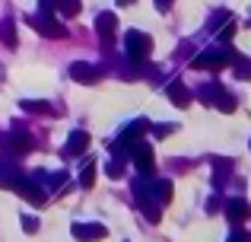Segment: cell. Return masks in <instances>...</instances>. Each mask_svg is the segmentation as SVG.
Here are the masks:
<instances>
[{
    "label": "cell",
    "instance_id": "cell-23",
    "mask_svg": "<svg viewBox=\"0 0 251 242\" xmlns=\"http://www.w3.org/2000/svg\"><path fill=\"white\" fill-rule=\"evenodd\" d=\"M105 175H108V179H121V175H124V162L121 160H111L108 166H105Z\"/></svg>",
    "mask_w": 251,
    "mask_h": 242
},
{
    "label": "cell",
    "instance_id": "cell-20",
    "mask_svg": "<svg viewBox=\"0 0 251 242\" xmlns=\"http://www.w3.org/2000/svg\"><path fill=\"white\" fill-rule=\"evenodd\" d=\"M232 70H235V77H239V80H251V61H248V57H235V61H232Z\"/></svg>",
    "mask_w": 251,
    "mask_h": 242
},
{
    "label": "cell",
    "instance_id": "cell-30",
    "mask_svg": "<svg viewBox=\"0 0 251 242\" xmlns=\"http://www.w3.org/2000/svg\"><path fill=\"white\" fill-rule=\"evenodd\" d=\"M130 3H134V0H118V6H130Z\"/></svg>",
    "mask_w": 251,
    "mask_h": 242
},
{
    "label": "cell",
    "instance_id": "cell-5",
    "mask_svg": "<svg viewBox=\"0 0 251 242\" xmlns=\"http://www.w3.org/2000/svg\"><path fill=\"white\" fill-rule=\"evenodd\" d=\"M0 147H3L6 153H29V150H32V137H29V131H25V128L13 124V134L3 137Z\"/></svg>",
    "mask_w": 251,
    "mask_h": 242
},
{
    "label": "cell",
    "instance_id": "cell-2",
    "mask_svg": "<svg viewBox=\"0 0 251 242\" xmlns=\"http://www.w3.org/2000/svg\"><path fill=\"white\" fill-rule=\"evenodd\" d=\"M29 26L35 32H42V35H48V38H67V26L64 23H57L51 13H38V16H29Z\"/></svg>",
    "mask_w": 251,
    "mask_h": 242
},
{
    "label": "cell",
    "instance_id": "cell-24",
    "mask_svg": "<svg viewBox=\"0 0 251 242\" xmlns=\"http://www.w3.org/2000/svg\"><path fill=\"white\" fill-rule=\"evenodd\" d=\"M172 131H175V124H156L153 134H156V137H166V134H172Z\"/></svg>",
    "mask_w": 251,
    "mask_h": 242
},
{
    "label": "cell",
    "instance_id": "cell-13",
    "mask_svg": "<svg viewBox=\"0 0 251 242\" xmlns=\"http://www.w3.org/2000/svg\"><path fill=\"white\" fill-rule=\"evenodd\" d=\"M251 214V207H248V201H242V198H235V201H226V217L232 220V223H242Z\"/></svg>",
    "mask_w": 251,
    "mask_h": 242
},
{
    "label": "cell",
    "instance_id": "cell-12",
    "mask_svg": "<svg viewBox=\"0 0 251 242\" xmlns=\"http://www.w3.org/2000/svg\"><path fill=\"white\" fill-rule=\"evenodd\" d=\"M19 179H23V172H19V166L13 160L0 162V188H16Z\"/></svg>",
    "mask_w": 251,
    "mask_h": 242
},
{
    "label": "cell",
    "instance_id": "cell-15",
    "mask_svg": "<svg viewBox=\"0 0 251 242\" xmlns=\"http://www.w3.org/2000/svg\"><path fill=\"white\" fill-rule=\"evenodd\" d=\"M150 198H156L159 204H169V201H172V182L159 179L156 185H150Z\"/></svg>",
    "mask_w": 251,
    "mask_h": 242
},
{
    "label": "cell",
    "instance_id": "cell-19",
    "mask_svg": "<svg viewBox=\"0 0 251 242\" xmlns=\"http://www.w3.org/2000/svg\"><path fill=\"white\" fill-rule=\"evenodd\" d=\"M80 10H83L80 0H57V13H61V16H76Z\"/></svg>",
    "mask_w": 251,
    "mask_h": 242
},
{
    "label": "cell",
    "instance_id": "cell-26",
    "mask_svg": "<svg viewBox=\"0 0 251 242\" xmlns=\"http://www.w3.org/2000/svg\"><path fill=\"white\" fill-rule=\"evenodd\" d=\"M223 19H229V13H226V10H223V13H216V16H213V19H210V29H216V26H220V23H223Z\"/></svg>",
    "mask_w": 251,
    "mask_h": 242
},
{
    "label": "cell",
    "instance_id": "cell-1",
    "mask_svg": "<svg viewBox=\"0 0 251 242\" xmlns=\"http://www.w3.org/2000/svg\"><path fill=\"white\" fill-rule=\"evenodd\" d=\"M232 61H235L232 48H229L226 42H220L216 48L201 51V54L191 61V67H194V70H220V67H226V64H232Z\"/></svg>",
    "mask_w": 251,
    "mask_h": 242
},
{
    "label": "cell",
    "instance_id": "cell-28",
    "mask_svg": "<svg viewBox=\"0 0 251 242\" xmlns=\"http://www.w3.org/2000/svg\"><path fill=\"white\" fill-rule=\"evenodd\" d=\"M226 242H248V236H245V233H242V230H239V233H232V236H229Z\"/></svg>",
    "mask_w": 251,
    "mask_h": 242
},
{
    "label": "cell",
    "instance_id": "cell-29",
    "mask_svg": "<svg viewBox=\"0 0 251 242\" xmlns=\"http://www.w3.org/2000/svg\"><path fill=\"white\" fill-rule=\"evenodd\" d=\"M156 6H159V10H169V6H172V0H156Z\"/></svg>",
    "mask_w": 251,
    "mask_h": 242
},
{
    "label": "cell",
    "instance_id": "cell-17",
    "mask_svg": "<svg viewBox=\"0 0 251 242\" xmlns=\"http://www.w3.org/2000/svg\"><path fill=\"white\" fill-rule=\"evenodd\" d=\"M0 38H3L6 48H16V23H13V19H3V23H0Z\"/></svg>",
    "mask_w": 251,
    "mask_h": 242
},
{
    "label": "cell",
    "instance_id": "cell-10",
    "mask_svg": "<svg viewBox=\"0 0 251 242\" xmlns=\"http://www.w3.org/2000/svg\"><path fill=\"white\" fill-rule=\"evenodd\" d=\"M70 77H74L76 83H83V86H89V83L99 80V67H92V64H86V61H74Z\"/></svg>",
    "mask_w": 251,
    "mask_h": 242
},
{
    "label": "cell",
    "instance_id": "cell-11",
    "mask_svg": "<svg viewBox=\"0 0 251 242\" xmlns=\"http://www.w3.org/2000/svg\"><path fill=\"white\" fill-rule=\"evenodd\" d=\"M166 96H169V102H175L178 108L191 106V93H188V86H184L181 80H172L169 86H166Z\"/></svg>",
    "mask_w": 251,
    "mask_h": 242
},
{
    "label": "cell",
    "instance_id": "cell-31",
    "mask_svg": "<svg viewBox=\"0 0 251 242\" xmlns=\"http://www.w3.org/2000/svg\"><path fill=\"white\" fill-rule=\"evenodd\" d=\"M0 80H3V70H0Z\"/></svg>",
    "mask_w": 251,
    "mask_h": 242
},
{
    "label": "cell",
    "instance_id": "cell-8",
    "mask_svg": "<svg viewBox=\"0 0 251 242\" xmlns=\"http://www.w3.org/2000/svg\"><path fill=\"white\" fill-rule=\"evenodd\" d=\"M105 236H108V230L102 223H74V239H80V242H96Z\"/></svg>",
    "mask_w": 251,
    "mask_h": 242
},
{
    "label": "cell",
    "instance_id": "cell-16",
    "mask_svg": "<svg viewBox=\"0 0 251 242\" xmlns=\"http://www.w3.org/2000/svg\"><path fill=\"white\" fill-rule=\"evenodd\" d=\"M23 112H35V115H54L51 102H42V99H23Z\"/></svg>",
    "mask_w": 251,
    "mask_h": 242
},
{
    "label": "cell",
    "instance_id": "cell-9",
    "mask_svg": "<svg viewBox=\"0 0 251 242\" xmlns=\"http://www.w3.org/2000/svg\"><path fill=\"white\" fill-rule=\"evenodd\" d=\"M115 29H118L115 13H99V16H96V32L102 35V42H105V45L115 42Z\"/></svg>",
    "mask_w": 251,
    "mask_h": 242
},
{
    "label": "cell",
    "instance_id": "cell-7",
    "mask_svg": "<svg viewBox=\"0 0 251 242\" xmlns=\"http://www.w3.org/2000/svg\"><path fill=\"white\" fill-rule=\"evenodd\" d=\"M13 191H19L25 201H32V204H45V198H48V191H42V185L38 182H32V179H19V185L13 188Z\"/></svg>",
    "mask_w": 251,
    "mask_h": 242
},
{
    "label": "cell",
    "instance_id": "cell-22",
    "mask_svg": "<svg viewBox=\"0 0 251 242\" xmlns=\"http://www.w3.org/2000/svg\"><path fill=\"white\" fill-rule=\"evenodd\" d=\"M92 182H96V162H86V169L80 172V185L92 188Z\"/></svg>",
    "mask_w": 251,
    "mask_h": 242
},
{
    "label": "cell",
    "instance_id": "cell-18",
    "mask_svg": "<svg viewBox=\"0 0 251 242\" xmlns=\"http://www.w3.org/2000/svg\"><path fill=\"white\" fill-rule=\"evenodd\" d=\"M213 106L220 108V112H235V99H232V96H229L223 86L216 89V96H213Z\"/></svg>",
    "mask_w": 251,
    "mask_h": 242
},
{
    "label": "cell",
    "instance_id": "cell-6",
    "mask_svg": "<svg viewBox=\"0 0 251 242\" xmlns=\"http://www.w3.org/2000/svg\"><path fill=\"white\" fill-rule=\"evenodd\" d=\"M147 131H150V124L143 121V118H137L134 124H127V128L121 131V140H118L111 150H115V153H121V150H130L137 140H140V134H147Z\"/></svg>",
    "mask_w": 251,
    "mask_h": 242
},
{
    "label": "cell",
    "instance_id": "cell-14",
    "mask_svg": "<svg viewBox=\"0 0 251 242\" xmlns=\"http://www.w3.org/2000/svg\"><path fill=\"white\" fill-rule=\"evenodd\" d=\"M86 147H89V134H86V131H74L70 140H67V147H64V153L67 156H80Z\"/></svg>",
    "mask_w": 251,
    "mask_h": 242
},
{
    "label": "cell",
    "instance_id": "cell-27",
    "mask_svg": "<svg viewBox=\"0 0 251 242\" xmlns=\"http://www.w3.org/2000/svg\"><path fill=\"white\" fill-rule=\"evenodd\" d=\"M38 3H42L45 13H54V10H57V0H38Z\"/></svg>",
    "mask_w": 251,
    "mask_h": 242
},
{
    "label": "cell",
    "instance_id": "cell-3",
    "mask_svg": "<svg viewBox=\"0 0 251 242\" xmlns=\"http://www.w3.org/2000/svg\"><path fill=\"white\" fill-rule=\"evenodd\" d=\"M124 48H127V57L130 61H143V57L150 54V48H153V42H150V35H143V32H127L124 35Z\"/></svg>",
    "mask_w": 251,
    "mask_h": 242
},
{
    "label": "cell",
    "instance_id": "cell-25",
    "mask_svg": "<svg viewBox=\"0 0 251 242\" xmlns=\"http://www.w3.org/2000/svg\"><path fill=\"white\" fill-rule=\"evenodd\" d=\"M23 230H25V233H35V230H38V220H35V217H23Z\"/></svg>",
    "mask_w": 251,
    "mask_h": 242
},
{
    "label": "cell",
    "instance_id": "cell-21",
    "mask_svg": "<svg viewBox=\"0 0 251 242\" xmlns=\"http://www.w3.org/2000/svg\"><path fill=\"white\" fill-rule=\"evenodd\" d=\"M64 182H67V172H54V175H48V182H45V191H61Z\"/></svg>",
    "mask_w": 251,
    "mask_h": 242
},
{
    "label": "cell",
    "instance_id": "cell-4",
    "mask_svg": "<svg viewBox=\"0 0 251 242\" xmlns=\"http://www.w3.org/2000/svg\"><path fill=\"white\" fill-rule=\"evenodd\" d=\"M130 156H134V166L140 169L143 175H153L156 172V153H153V147H150V143L137 140L134 147H130Z\"/></svg>",
    "mask_w": 251,
    "mask_h": 242
}]
</instances>
